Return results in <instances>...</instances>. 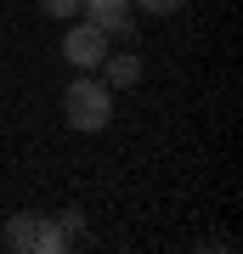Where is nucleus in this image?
Returning <instances> with one entry per match:
<instances>
[{
  "label": "nucleus",
  "mask_w": 243,
  "mask_h": 254,
  "mask_svg": "<svg viewBox=\"0 0 243 254\" xmlns=\"http://www.w3.org/2000/svg\"><path fill=\"white\" fill-rule=\"evenodd\" d=\"M63 119L74 130H85V136H96V130H108L113 119V91L102 79H74L63 91Z\"/></svg>",
  "instance_id": "nucleus-1"
},
{
  "label": "nucleus",
  "mask_w": 243,
  "mask_h": 254,
  "mask_svg": "<svg viewBox=\"0 0 243 254\" xmlns=\"http://www.w3.org/2000/svg\"><path fill=\"white\" fill-rule=\"evenodd\" d=\"M6 249H34V254H63V226H57L51 215H11L6 220Z\"/></svg>",
  "instance_id": "nucleus-2"
},
{
  "label": "nucleus",
  "mask_w": 243,
  "mask_h": 254,
  "mask_svg": "<svg viewBox=\"0 0 243 254\" xmlns=\"http://www.w3.org/2000/svg\"><path fill=\"white\" fill-rule=\"evenodd\" d=\"M63 57H68V68H96L102 57H108V34H102L96 23H85V17H68Z\"/></svg>",
  "instance_id": "nucleus-3"
},
{
  "label": "nucleus",
  "mask_w": 243,
  "mask_h": 254,
  "mask_svg": "<svg viewBox=\"0 0 243 254\" xmlns=\"http://www.w3.org/2000/svg\"><path fill=\"white\" fill-rule=\"evenodd\" d=\"M80 17L96 23L102 34H130V0H80Z\"/></svg>",
  "instance_id": "nucleus-4"
},
{
  "label": "nucleus",
  "mask_w": 243,
  "mask_h": 254,
  "mask_svg": "<svg viewBox=\"0 0 243 254\" xmlns=\"http://www.w3.org/2000/svg\"><path fill=\"white\" fill-rule=\"evenodd\" d=\"M102 85H108V91H130V85H142V57H136V51H108V57H102Z\"/></svg>",
  "instance_id": "nucleus-5"
},
{
  "label": "nucleus",
  "mask_w": 243,
  "mask_h": 254,
  "mask_svg": "<svg viewBox=\"0 0 243 254\" xmlns=\"http://www.w3.org/2000/svg\"><path fill=\"white\" fill-rule=\"evenodd\" d=\"M57 226H63V243H85V220H80V209H68V215H57Z\"/></svg>",
  "instance_id": "nucleus-6"
},
{
  "label": "nucleus",
  "mask_w": 243,
  "mask_h": 254,
  "mask_svg": "<svg viewBox=\"0 0 243 254\" xmlns=\"http://www.w3.org/2000/svg\"><path fill=\"white\" fill-rule=\"evenodd\" d=\"M40 11L57 17V23H68V17H80V0H40Z\"/></svg>",
  "instance_id": "nucleus-7"
},
{
  "label": "nucleus",
  "mask_w": 243,
  "mask_h": 254,
  "mask_svg": "<svg viewBox=\"0 0 243 254\" xmlns=\"http://www.w3.org/2000/svg\"><path fill=\"white\" fill-rule=\"evenodd\" d=\"M181 6H187V0H130V11H153V17H170Z\"/></svg>",
  "instance_id": "nucleus-8"
}]
</instances>
